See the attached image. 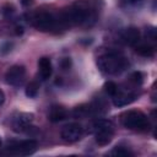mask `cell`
Wrapping results in <instances>:
<instances>
[{"instance_id":"cell-1","label":"cell","mask_w":157,"mask_h":157,"mask_svg":"<svg viewBox=\"0 0 157 157\" xmlns=\"http://www.w3.org/2000/svg\"><path fill=\"white\" fill-rule=\"evenodd\" d=\"M98 67L105 75H117L129 66L128 59L118 52H109L98 58Z\"/></svg>"},{"instance_id":"cell-2","label":"cell","mask_w":157,"mask_h":157,"mask_svg":"<svg viewBox=\"0 0 157 157\" xmlns=\"http://www.w3.org/2000/svg\"><path fill=\"white\" fill-rule=\"evenodd\" d=\"M121 123L126 129L130 130H146L150 125L147 117L140 110H130L121 118Z\"/></svg>"},{"instance_id":"cell-3","label":"cell","mask_w":157,"mask_h":157,"mask_svg":"<svg viewBox=\"0 0 157 157\" xmlns=\"http://www.w3.org/2000/svg\"><path fill=\"white\" fill-rule=\"evenodd\" d=\"M93 130H94V136H96V142L101 146L108 145L114 135V128L113 124L109 120L99 119L93 124Z\"/></svg>"},{"instance_id":"cell-4","label":"cell","mask_w":157,"mask_h":157,"mask_svg":"<svg viewBox=\"0 0 157 157\" xmlns=\"http://www.w3.org/2000/svg\"><path fill=\"white\" fill-rule=\"evenodd\" d=\"M36 150H37V141L33 139H28V140L13 142L7 147L5 153L12 155V156H28L33 153Z\"/></svg>"},{"instance_id":"cell-5","label":"cell","mask_w":157,"mask_h":157,"mask_svg":"<svg viewBox=\"0 0 157 157\" xmlns=\"http://www.w3.org/2000/svg\"><path fill=\"white\" fill-rule=\"evenodd\" d=\"M33 26L39 31H52L56 26L55 17L49 12H38L33 17Z\"/></svg>"},{"instance_id":"cell-6","label":"cell","mask_w":157,"mask_h":157,"mask_svg":"<svg viewBox=\"0 0 157 157\" xmlns=\"http://www.w3.org/2000/svg\"><path fill=\"white\" fill-rule=\"evenodd\" d=\"M25 77H26V69L22 65H13L11 66L6 74H5V80L9 85L18 87L25 82Z\"/></svg>"},{"instance_id":"cell-7","label":"cell","mask_w":157,"mask_h":157,"mask_svg":"<svg viewBox=\"0 0 157 157\" xmlns=\"http://www.w3.org/2000/svg\"><path fill=\"white\" fill-rule=\"evenodd\" d=\"M88 18H90V11L83 7H72L64 16V20L72 25H82L87 22Z\"/></svg>"},{"instance_id":"cell-8","label":"cell","mask_w":157,"mask_h":157,"mask_svg":"<svg viewBox=\"0 0 157 157\" xmlns=\"http://www.w3.org/2000/svg\"><path fill=\"white\" fill-rule=\"evenodd\" d=\"M82 132H83V129L80 124L77 123H71V124H67L65 125L63 129H61V139L66 142H75L77 140H80V137L82 136Z\"/></svg>"},{"instance_id":"cell-9","label":"cell","mask_w":157,"mask_h":157,"mask_svg":"<svg viewBox=\"0 0 157 157\" xmlns=\"http://www.w3.org/2000/svg\"><path fill=\"white\" fill-rule=\"evenodd\" d=\"M123 40L129 45H136L140 40V31L136 27H128L121 33Z\"/></svg>"},{"instance_id":"cell-10","label":"cell","mask_w":157,"mask_h":157,"mask_svg":"<svg viewBox=\"0 0 157 157\" xmlns=\"http://www.w3.org/2000/svg\"><path fill=\"white\" fill-rule=\"evenodd\" d=\"M38 67H39V75L42 80H48L52 76L53 72V66H52V61L49 58L43 56L38 60Z\"/></svg>"},{"instance_id":"cell-11","label":"cell","mask_w":157,"mask_h":157,"mask_svg":"<svg viewBox=\"0 0 157 157\" xmlns=\"http://www.w3.org/2000/svg\"><path fill=\"white\" fill-rule=\"evenodd\" d=\"M32 118H33L32 114H26V113L20 114L13 120V129L16 131H23V130H26L28 128L29 123L32 121Z\"/></svg>"},{"instance_id":"cell-12","label":"cell","mask_w":157,"mask_h":157,"mask_svg":"<svg viewBox=\"0 0 157 157\" xmlns=\"http://www.w3.org/2000/svg\"><path fill=\"white\" fill-rule=\"evenodd\" d=\"M67 117V112L64 107L61 105H53L49 110V120L53 121V123H58V121H61L64 120L65 118Z\"/></svg>"},{"instance_id":"cell-13","label":"cell","mask_w":157,"mask_h":157,"mask_svg":"<svg viewBox=\"0 0 157 157\" xmlns=\"http://www.w3.org/2000/svg\"><path fill=\"white\" fill-rule=\"evenodd\" d=\"M136 94L131 93V92H124V93H115L114 94V104L118 107H123L129 103H131L132 101H135Z\"/></svg>"},{"instance_id":"cell-14","label":"cell","mask_w":157,"mask_h":157,"mask_svg":"<svg viewBox=\"0 0 157 157\" xmlns=\"http://www.w3.org/2000/svg\"><path fill=\"white\" fill-rule=\"evenodd\" d=\"M135 50H136L137 54H140V55H142V56H152L153 53H155L153 47L150 45V44H146V43L136 45V47H135Z\"/></svg>"},{"instance_id":"cell-15","label":"cell","mask_w":157,"mask_h":157,"mask_svg":"<svg viewBox=\"0 0 157 157\" xmlns=\"http://www.w3.org/2000/svg\"><path fill=\"white\" fill-rule=\"evenodd\" d=\"M109 155H112V156H118V157H126V156H132V152H131L130 150L123 147V146H117V147H114V148L109 152Z\"/></svg>"},{"instance_id":"cell-16","label":"cell","mask_w":157,"mask_h":157,"mask_svg":"<svg viewBox=\"0 0 157 157\" xmlns=\"http://www.w3.org/2000/svg\"><path fill=\"white\" fill-rule=\"evenodd\" d=\"M38 88H39V85L37 82H34V81L33 82H29V85L26 88V96L29 97V98L36 97L37 93H38Z\"/></svg>"},{"instance_id":"cell-17","label":"cell","mask_w":157,"mask_h":157,"mask_svg":"<svg viewBox=\"0 0 157 157\" xmlns=\"http://www.w3.org/2000/svg\"><path fill=\"white\" fill-rule=\"evenodd\" d=\"M104 91H105L108 94L114 96V94L118 92V86L115 85V82H113V81H108V82L104 85Z\"/></svg>"},{"instance_id":"cell-18","label":"cell","mask_w":157,"mask_h":157,"mask_svg":"<svg viewBox=\"0 0 157 157\" xmlns=\"http://www.w3.org/2000/svg\"><path fill=\"white\" fill-rule=\"evenodd\" d=\"M131 80L135 82V83H141L142 82V75H141V72H134L132 75H131Z\"/></svg>"},{"instance_id":"cell-19","label":"cell","mask_w":157,"mask_h":157,"mask_svg":"<svg viewBox=\"0 0 157 157\" xmlns=\"http://www.w3.org/2000/svg\"><path fill=\"white\" fill-rule=\"evenodd\" d=\"M69 66H70V59L65 58V59L61 61V67H63V70H66V69H69Z\"/></svg>"},{"instance_id":"cell-20","label":"cell","mask_w":157,"mask_h":157,"mask_svg":"<svg viewBox=\"0 0 157 157\" xmlns=\"http://www.w3.org/2000/svg\"><path fill=\"white\" fill-rule=\"evenodd\" d=\"M4 101H5V94H4V92L0 90V105L4 103Z\"/></svg>"},{"instance_id":"cell-21","label":"cell","mask_w":157,"mask_h":157,"mask_svg":"<svg viewBox=\"0 0 157 157\" xmlns=\"http://www.w3.org/2000/svg\"><path fill=\"white\" fill-rule=\"evenodd\" d=\"M32 2V0H22V4L23 5H28V4H31Z\"/></svg>"},{"instance_id":"cell-22","label":"cell","mask_w":157,"mask_h":157,"mask_svg":"<svg viewBox=\"0 0 157 157\" xmlns=\"http://www.w3.org/2000/svg\"><path fill=\"white\" fill-rule=\"evenodd\" d=\"M130 1H132V2H136V1H139V0H130Z\"/></svg>"},{"instance_id":"cell-23","label":"cell","mask_w":157,"mask_h":157,"mask_svg":"<svg viewBox=\"0 0 157 157\" xmlns=\"http://www.w3.org/2000/svg\"><path fill=\"white\" fill-rule=\"evenodd\" d=\"M0 147H1V139H0Z\"/></svg>"}]
</instances>
